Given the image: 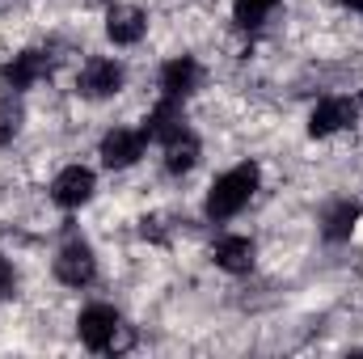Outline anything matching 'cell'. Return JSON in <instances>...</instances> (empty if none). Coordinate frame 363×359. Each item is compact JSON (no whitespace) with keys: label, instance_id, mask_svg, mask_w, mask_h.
I'll return each instance as SVG.
<instances>
[{"label":"cell","instance_id":"obj_11","mask_svg":"<svg viewBox=\"0 0 363 359\" xmlns=\"http://www.w3.org/2000/svg\"><path fill=\"white\" fill-rule=\"evenodd\" d=\"M211 258H216V267L228 270V275H245V270L254 267V241H250V237L228 233V237H220V241H216Z\"/></svg>","mask_w":363,"mask_h":359},{"label":"cell","instance_id":"obj_4","mask_svg":"<svg viewBox=\"0 0 363 359\" xmlns=\"http://www.w3.org/2000/svg\"><path fill=\"white\" fill-rule=\"evenodd\" d=\"M93 275H97V258H93V250L81 241V237H72V241L55 254V279L68 283V287H89Z\"/></svg>","mask_w":363,"mask_h":359},{"label":"cell","instance_id":"obj_9","mask_svg":"<svg viewBox=\"0 0 363 359\" xmlns=\"http://www.w3.org/2000/svg\"><path fill=\"white\" fill-rule=\"evenodd\" d=\"M144 30H148L144 9H135V4H110V13H106V34H110V43L135 47V43L144 38Z\"/></svg>","mask_w":363,"mask_h":359},{"label":"cell","instance_id":"obj_2","mask_svg":"<svg viewBox=\"0 0 363 359\" xmlns=\"http://www.w3.org/2000/svg\"><path fill=\"white\" fill-rule=\"evenodd\" d=\"M77 334L89 351H123L127 347V326L110 304H89L77 317Z\"/></svg>","mask_w":363,"mask_h":359},{"label":"cell","instance_id":"obj_1","mask_svg":"<svg viewBox=\"0 0 363 359\" xmlns=\"http://www.w3.org/2000/svg\"><path fill=\"white\" fill-rule=\"evenodd\" d=\"M254 190H258V165L254 161L220 174V178L211 182V190H207V216L211 220H233L254 199Z\"/></svg>","mask_w":363,"mask_h":359},{"label":"cell","instance_id":"obj_13","mask_svg":"<svg viewBox=\"0 0 363 359\" xmlns=\"http://www.w3.org/2000/svg\"><path fill=\"white\" fill-rule=\"evenodd\" d=\"M178 127H186L182 123V101H174V97H161L157 106H152V114H148V123H144V131H148V140H157V144H165Z\"/></svg>","mask_w":363,"mask_h":359},{"label":"cell","instance_id":"obj_8","mask_svg":"<svg viewBox=\"0 0 363 359\" xmlns=\"http://www.w3.org/2000/svg\"><path fill=\"white\" fill-rule=\"evenodd\" d=\"M51 199H55L64 211L85 207V203L93 199V170H85V165H68V170H60L55 182H51Z\"/></svg>","mask_w":363,"mask_h":359},{"label":"cell","instance_id":"obj_17","mask_svg":"<svg viewBox=\"0 0 363 359\" xmlns=\"http://www.w3.org/2000/svg\"><path fill=\"white\" fill-rule=\"evenodd\" d=\"M13 292H17V270L9 258H0V300H9Z\"/></svg>","mask_w":363,"mask_h":359},{"label":"cell","instance_id":"obj_16","mask_svg":"<svg viewBox=\"0 0 363 359\" xmlns=\"http://www.w3.org/2000/svg\"><path fill=\"white\" fill-rule=\"evenodd\" d=\"M274 4L279 0H233V17H237V26H262V17Z\"/></svg>","mask_w":363,"mask_h":359},{"label":"cell","instance_id":"obj_18","mask_svg":"<svg viewBox=\"0 0 363 359\" xmlns=\"http://www.w3.org/2000/svg\"><path fill=\"white\" fill-rule=\"evenodd\" d=\"M347 4H351V9H355V13H363V0H347Z\"/></svg>","mask_w":363,"mask_h":359},{"label":"cell","instance_id":"obj_15","mask_svg":"<svg viewBox=\"0 0 363 359\" xmlns=\"http://www.w3.org/2000/svg\"><path fill=\"white\" fill-rule=\"evenodd\" d=\"M21 101H17V93L9 89L0 97V148H9L13 140H17V131H21Z\"/></svg>","mask_w":363,"mask_h":359},{"label":"cell","instance_id":"obj_5","mask_svg":"<svg viewBox=\"0 0 363 359\" xmlns=\"http://www.w3.org/2000/svg\"><path fill=\"white\" fill-rule=\"evenodd\" d=\"M77 89H81V97H114L123 89V64L106 60V55H93L77 77Z\"/></svg>","mask_w":363,"mask_h":359},{"label":"cell","instance_id":"obj_14","mask_svg":"<svg viewBox=\"0 0 363 359\" xmlns=\"http://www.w3.org/2000/svg\"><path fill=\"white\" fill-rule=\"evenodd\" d=\"M355 220H359V207L355 203H334L330 216H325V237L330 241H347L351 228H355Z\"/></svg>","mask_w":363,"mask_h":359},{"label":"cell","instance_id":"obj_12","mask_svg":"<svg viewBox=\"0 0 363 359\" xmlns=\"http://www.w3.org/2000/svg\"><path fill=\"white\" fill-rule=\"evenodd\" d=\"M161 148H165V170L169 174H190L199 165V136L190 127H178Z\"/></svg>","mask_w":363,"mask_h":359},{"label":"cell","instance_id":"obj_6","mask_svg":"<svg viewBox=\"0 0 363 359\" xmlns=\"http://www.w3.org/2000/svg\"><path fill=\"white\" fill-rule=\"evenodd\" d=\"M144 148H148V131H144V127H140V131L114 127V131L101 140V161H106L110 170H127V165H135V161L144 157Z\"/></svg>","mask_w":363,"mask_h":359},{"label":"cell","instance_id":"obj_10","mask_svg":"<svg viewBox=\"0 0 363 359\" xmlns=\"http://www.w3.org/2000/svg\"><path fill=\"white\" fill-rule=\"evenodd\" d=\"M199 64L190 60V55H178V60H169L165 68H161V97H174V101H186L190 93L199 89Z\"/></svg>","mask_w":363,"mask_h":359},{"label":"cell","instance_id":"obj_7","mask_svg":"<svg viewBox=\"0 0 363 359\" xmlns=\"http://www.w3.org/2000/svg\"><path fill=\"white\" fill-rule=\"evenodd\" d=\"M47 72H51V55L47 51H21V55H13L0 68V81H4V89L21 93V89H30V85H38Z\"/></svg>","mask_w":363,"mask_h":359},{"label":"cell","instance_id":"obj_3","mask_svg":"<svg viewBox=\"0 0 363 359\" xmlns=\"http://www.w3.org/2000/svg\"><path fill=\"white\" fill-rule=\"evenodd\" d=\"M355 118H359V101H355V97H325V101H317L313 114H308V136H317V140L338 136V131H347Z\"/></svg>","mask_w":363,"mask_h":359}]
</instances>
